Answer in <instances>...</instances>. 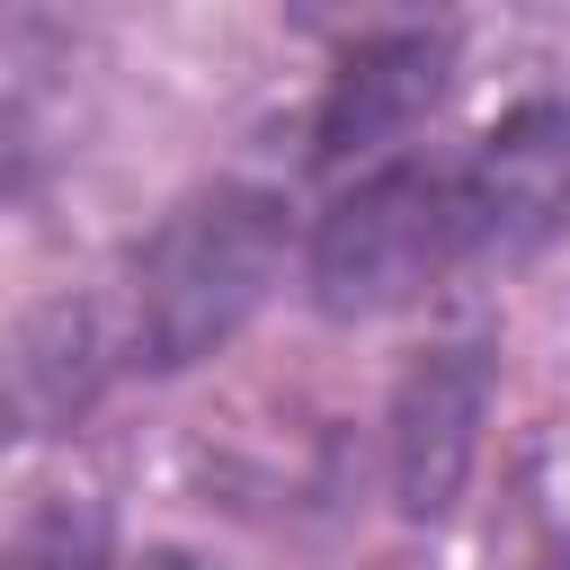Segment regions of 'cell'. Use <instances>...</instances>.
<instances>
[{"label":"cell","instance_id":"obj_1","mask_svg":"<svg viewBox=\"0 0 570 570\" xmlns=\"http://www.w3.org/2000/svg\"><path fill=\"white\" fill-rule=\"evenodd\" d=\"M285 276V196L267 187H205L134 249V356L178 374L214 356Z\"/></svg>","mask_w":570,"mask_h":570},{"label":"cell","instance_id":"obj_2","mask_svg":"<svg viewBox=\"0 0 570 570\" xmlns=\"http://www.w3.org/2000/svg\"><path fill=\"white\" fill-rule=\"evenodd\" d=\"M454 249H472L463 232V187L419 169V160H392L374 178H356L321 232H312V303L330 321H383L401 303H419Z\"/></svg>","mask_w":570,"mask_h":570},{"label":"cell","instance_id":"obj_3","mask_svg":"<svg viewBox=\"0 0 570 570\" xmlns=\"http://www.w3.org/2000/svg\"><path fill=\"white\" fill-rule=\"evenodd\" d=\"M490 338H436L392 392V499L401 517L436 525L481 454V410H490Z\"/></svg>","mask_w":570,"mask_h":570},{"label":"cell","instance_id":"obj_4","mask_svg":"<svg viewBox=\"0 0 570 570\" xmlns=\"http://www.w3.org/2000/svg\"><path fill=\"white\" fill-rule=\"evenodd\" d=\"M454 187L472 249H543L570 223V98L508 107Z\"/></svg>","mask_w":570,"mask_h":570},{"label":"cell","instance_id":"obj_5","mask_svg":"<svg viewBox=\"0 0 570 570\" xmlns=\"http://www.w3.org/2000/svg\"><path fill=\"white\" fill-rule=\"evenodd\" d=\"M445 71H454V36L445 27H392V36H365L330 98H321V125H312V151L338 169V160H365L383 142H401L436 98H445Z\"/></svg>","mask_w":570,"mask_h":570},{"label":"cell","instance_id":"obj_6","mask_svg":"<svg viewBox=\"0 0 570 570\" xmlns=\"http://www.w3.org/2000/svg\"><path fill=\"white\" fill-rule=\"evenodd\" d=\"M0 570H116L107 561V499L89 490H45L18 534L0 543Z\"/></svg>","mask_w":570,"mask_h":570},{"label":"cell","instance_id":"obj_7","mask_svg":"<svg viewBox=\"0 0 570 570\" xmlns=\"http://www.w3.org/2000/svg\"><path fill=\"white\" fill-rule=\"evenodd\" d=\"M525 508H534V525L570 552V436H543V445L525 454Z\"/></svg>","mask_w":570,"mask_h":570},{"label":"cell","instance_id":"obj_8","mask_svg":"<svg viewBox=\"0 0 570 570\" xmlns=\"http://www.w3.org/2000/svg\"><path fill=\"white\" fill-rule=\"evenodd\" d=\"M116 570H232V561L187 552V543H151V552H134V561H116Z\"/></svg>","mask_w":570,"mask_h":570}]
</instances>
